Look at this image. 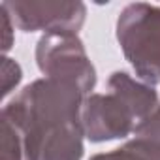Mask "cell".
Returning <instances> with one entry per match:
<instances>
[{"mask_svg":"<svg viewBox=\"0 0 160 160\" xmlns=\"http://www.w3.org/2000/svg\"><path fill=\"white\" fill-rule=\"evenodd\" d=\"M0 160H25L21 134L4 117L0 121Z\"/></svg>","mask_w":160,"mask_h":160,"instance_id":"52a82bcc","label":"cell"},{"mask_svg":"<svg viewBox=\"0 0 160 160\" xmlns=\"http://www.w3.org/2000/svg\"><path fill=\"white\" fill-rule=\"evenodd\" d=\"M36 64L43 77L73 83L87 96L96 87V68L77 34H43L36 43Z\"/></svg>","mask_w":160,"mask_h":160,"instance_id":"277c9868","label":"cell"},{"mask_svg":"<svg viewBox=\"0 0 160 160\" xmlns=\"http://www.w3.org/2000/svg\"><path fill=\"white\" fill-rule=\"evenodd\" d=\"M136 136H145V138H156V139H160V102H158L156 109L138 126Z\"/></svg>","mask_w":160,"mask_h":160,"instance_id":"9c48e42d","label":"cell"},{"mask_svg":"<svg viewBox=\"0 0 160 160\" xmlns=\"http://www.w3.org/2000/svg\"><path fill=\"white\" fill-rule=\"evenodd\" d=\"M117 42L138 79L147 85L160 83V6L128 4L117 19Z\"/></svg>","mask_w":160,"mask_h":160,"instance_id":"3957f363","label":"cell"},{"mask_svg":"<svg viewBox=\"0 0 160 160\" xmlns=\"http://www.w3.org/2000/svg\"><path fill=\"white\" fill-rule=\"evenodd\" d=\"M23 79V70L21 66L10 58V57H4L2 58V96L6 98L10 92H13V89L21 83Z\"/></svg>","mask_w":160,"mask_h":160,"instance_id":"ba28073f","label":"cell"},{"mask_svg":"<svg viewBox=\"0 0 160 160\" xmlns=\"http://www.w3.org/2000/svg\"><path fill=\"white\" fill-rule=\"evenodd\" d=\"M85 98L73 83L42 77L2 108V117L21 134L25 160L83 158Z\"/></svg>","mask_w":160,"mask_h":160,"instance_id":"6da1fadb","label":"cell"},{"mask_svg":"<svg viewBox=\"0 0 160 160\" xmlns=\"http://www.w3.org/2000/svg\"><path fill=\"white\" fill-rule=\"evenodd\" d=\"M106 94H89L83 104L85 138L92 143H104L136 134L138 126L156 109V91L134 79L126 72H113Z\"/></svg>","mask_w":160,"mask_h":160,"instance_id":"7a4b0ae2","label":"cell"},{"mask_svg":"<svg viewBox=\"0 0 160 160\" xmlns=\"http://www.w3.org/2000/svg\"><path fill=\"white\" fill-rule=\"evenodd\" d=\"M2 6L12 15L13 25L23 32L43 30L53 32H72L83 27L87 17V8L83 2H51V0H13L2 2Z\"/></svg>","mask_w":160,"mask_h":160,"instance_id":"5b68a950","label":"cell"},{"mask_svg":"<svg viewBox=\"0 0 160 160\" xmlns=\"http://www.w3.org/2000/svg\"><path fill=\"white\" fill-rule=\"evenodd\" d=\"M0 15H2V49L4 53H8L13 45V32H15V25L12 21V15L8 13V10L0 4Z\"/></svg>","mask_w":160,"mask_h":160,"instance_id":"30bf717a","label":"cell"},{"mask_svg":"<svg viewBox=\"0 0 160 160\" xmlns=\"http://www.w3.org/2000/svg\"><path fill=\"white\" fill-rule=\"evenodd\" d=\"M91 160H160V139L136 136L113 151L94 154Z\"/></svg>","mask_w":160,"mask_h":160,"instance_id":"8992f818","label":"cell"}]
</instances>
